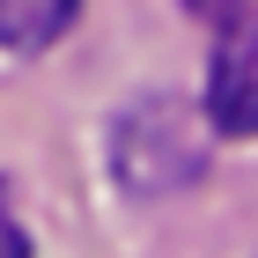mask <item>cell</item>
<instances>
[{
	"label": "cell",
	"instance_id": "cell-4",
	"mask_svg": "<svg viewBox=\"0 0 258 258\" xmlns=\"http://www.w3.org/2000/svg\"><path fill=\"white\" fill-rule=\"evenodd\" d=\"M184 8H192V15H207V22H229L243 0H184Z\"/></svg>",
	"mask_w": 258,
	"mask_h": 258
},
{
	"label": "cell",
	"instance_id": "cell-1",
	"mask_svg": "<svg viewBox=\"0 0 258 258\" xmlns=\"http://www.w3.org/2000/svg\"><path fill=\"white\" fill-rule=\"evenodd\" d=\"M111 170L133 199H170L177 184H192L207 170V148H199V125L177 96H148L118 118L111 140Z\"/></svg>",
	"mask_w": 258,
	"mask_h": 258
},
{
	"label": "cell",
	"instance_id": "cell-3",
	"mask_svg": "<svg viewBox=\"0 0 258 258\" xmlns=\"http://www.w3.org/2000/svg\"><path fill=\"white\" fill-rule=\"evenodd\" d=\"M81 0H0V44L8 52H44L74 30Z\"/></svg>",
	"mask_w": 258,
	"mask_h": 258
},
{
	"label": "cell",
	"instance_id": "cell-2",
	"mask_svg": "<svg viewBox=\"0 0 258 258\" xmlns=\"http://www.w3.org/2000/svg\"><path fill=\"white\" fill-rule=\"evenodd\" d=\"M207 118L214 133H258V15H229L207 67Z\"/></svg>",
	"mask_w": 258,
	"mask_h": 258
}]
</instances>
